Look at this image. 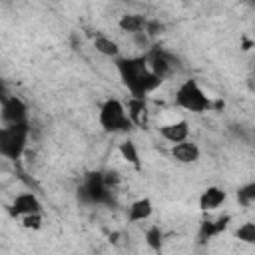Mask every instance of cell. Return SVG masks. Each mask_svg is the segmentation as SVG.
Returning <instances> with one entry per match:
<instances>
[{
  "label": "cell",
  "mask_w": 255,
  "mask_h": 255,
  "mask_svg": "<svg viewBox=\"0 0 255 255\" xmlns=\"http://www.w3.org/2000/svg\"><path fill=\"white\" fill-rule=\"evenodd\" d=\"M147 18L141 14H124L118 20V28L126 34H135V32H143Z\"/></svg>",
  "instance_id": "9a60e30c"
},
{
  "label": "cell",
  "mask_w": 255,
  "mask_h": 255,
  "mask_svg": "<svg viewBox=\"0 0 255 255\" xmlns=\"http://www.w3.org/2000/svg\"><path fill=\"white\" fill-rule=\"evenodd\" d=\"M229 221H231V215H221L217 219H205V221H201L199 231H197V239L201 243H205V241L217 237L219 233H223L227 229Z\"/></svg>",
  "instance_id": "30bf717a"
},
{
  "label": "cell",
  "mask_w": 255,
  "mask_h": 255,
  "mask_svg": "<svg viewBox=\"0 0 255 255\" xmlns=\"http://www.w3.org/2000/svg\"><path fill=\"white\" fill-rule=\"evenodd\" d=\"M227 199V193L217 187V185H209L205 191H201L199 195V209L201 211H215L219 209Z\"/></svg>",
  "instance_id": "4fadbf2b"
},
{
  "label": "cell",
  "mask_w": 255,
  "mask_h": 255,
  "mask_svg": "<svg viewBox=\"0 0 255 255\" xmlns=\"http://www.w3.org/2000/svg\"><path fill=\"white\" fill-rule=\"evenodd\" d=\"M145 243L153 249V251H161L163 247V231L159 225H151L147 231H145Z\"/></svg>",
  "instance_id": "ac0fdd59"
},
{
  "label": "cell",
  "mask_w": 255,
  "mask_h": 255,
  "mask_svg": "<svg viewBox=\"0 0 255 255\" xmlns=\"http://www.w3.org/2000/svg\"><path fill=\"white\" fill-rule=\"evenodd\" d=\"M126 112H128V118L131 120L133 128H145L147 126V122H149V108H147L145 98H133L131 96L128 100Z\"/></svg>",
  "instance_id": "9c48e42d"
},
{
  "label": "cell",
  "mask_w": 255,
  "mask_h": 255,
  "mask_svg": "<svg viewBox=\"0 0 255 255\" xmlns=\"http://www.w3.org/2000/svg\"><path fill=\"white\" fill-rule=\"evenodd\" d=\"M237 201L241 207H249L255 201V181H249L237 189Z\"/></svg>",
  "instance_id": "d6986e66"
},
{
  "label": "cell",
  "mask_w": 255,
  "mask_h": 255,
  "mask_svg": "<svg viewBox=\"0 0 255 255\" xmlns=\"http://www.w3.org/2000/svg\"><path fill=\"white\" fill-rule=\"evenodd\" d=\"M153 213V203L149 197H139L129 205V213H128V221L129 223H139L149 219Z\"/></svg>",
  "instance_id": "5bb4252c"
},
{
  "label": "cell",
  "mask_w": 255,
  "mask_h": 255,
  "mask_svg": "<svg viewBox=\"0 0 255 255\" xmlns=\"http://www.w3.org/2000/svg\"><path fill=\"white\" fill-rule=\"evenodd\" d=\"M10 94H8V90H6V86L2 84V80H0V102L4 100V98H8Z\"/></svg>",
  "instance_id": "603a6c76"
},
{
  "label": "cell",
  "mask_w": 255,
  "mask_h": 255,
  "mask_svg": "<svg viewBox=\"0 0 255 255\" xmlns=\"http://www.w3.org/2000/svg\"><path fill=\"white\" fill-rule=\"evenodd\" d=\"M0 118L4 124H22L28 122V106L18 96H8L2 100Z\"/></svg>",
  "instance_id": "52a82bcc"
},
{
  "label": "cell",
  "mask_w": 255,
  "mask_h": 255,
  "mask_svg": "<svg viewBox=\"0 0 255 255\" xmlns=\"http://www.w3.org/2000/svg\"><path fill=\"white\" fill-rule=\"evenodd\" d=\"M10 213L14 217H22L28 213H42V201L32 193V191H24L18 193L10 205Z\"/></svg>",
  "instance_id": "ba28073f"
},
{
  "label": "cell",
  "mask_w": 255,
  "mask_h": 255,
  "mask_svg": "<svg viewBox=\"0 0 255 255\" xmlns=\"http://www.w3.org/2000/svg\"><path fill=\"white\" fill-rule=\"evenodd\" d=\"M78 197L84 203L100 205V203H112V187L104 179V171H90L84 175L82 185L78 189Z\"/></svg>",
  "instance_id": "5b68a950"
},
{
  "label": "cell",
  "mask_w": 255,
  "mask_h": 255,
  "mask_svg": "<svg viewBox=\"0 0 255 255\" xmlns=\"http://www.w3.org/2000/svg\"><path fill=\"white\" fill-rule=\"evenodd\" d=\"M120 155L129 163V165H133L135 169H141V161H139V151H137V145L131 141V139H126V141H122L120 143Z\"/></svg>",
  "instance_id": "e0dca14e"
},
{
  "label": "cell",
  "mask_w": 255,
  "mask_h": 255,
  "mask_svg": "<svg viewBox=\"0 0 255 255\" xmlns=\"http://www.w3.org/2000/svg\"><path fill=\"white\" fill-rule=\"evenodd\" d=\"M116 70L120 74L122 84L133 98H147L163 82L155 74H151V70L147 68V62H145V56H129V58L118 56Z\"/></svg>",
  "instance_id": "6da1fadb"
},
{
  "label": "cell",
  "mask_w": 255,
  "mask_h": 255,
  "mask_svg": "<svg viewBox=\"0 0 255 255\" xmlns=\"http://www.w3.org/2000/svg\"><path fill=\"white\" fill-rule=\"evenodd\" d=\"M159 135L169 141V143H177L189 137V124L187 120H177V122H169L159 126Z\"/></svg>",
  "instance_id": "8fae6325"
},
{
  "label": "cell",
  "mask_w": 255,
  "mask_h": 255,
  "mask_svg": "<svg viewBox=\"0 0 255 255\" xmlns=\"http://www.w3.org/2000/svg\"><path fill=\"white\" fill-rule=\"evenodd\" d=\"M145 62H147V68L151 70V74H155L159 80H165L167 76H171V72H173V68H175V58L169 54V52H165V50H161V48H151V50H147L145 54Z\"/></svg>",
  "instance_id": "8992f818"
},
{
  "label": "cell",
  "mask_w": 255,
  "mask_h": 255,
  "mask_svg": "<svg viewBox=\"0 0 255 255\" xmlns=\"http://www.w3.org/2000/svg\"><path fill=\"white\" fill-rule=\"evenodd\" d=\"M20 219H22V227L24 229H32V231L42 229V223H44L42 213H28V215H22Z\"/></svg>",
  "instance_id": "44dd1931"
},
{
  "label": "cell",
  "mask_w": 255,
  "mask_h": 255,
  "mask_svg": "<svg viewBox=\"0 0 255 255\" xmlns=\"http://www.w3.org/2000/svg\"><path fill=\"white\" fill-rule=\"evenodd\" d=\"M98 122L104 131L108 133H126L133 128L131 120L128 118L126 106L118 98H108L98 112Z\"/></svg>",
  "instance_id": "3957f363"
},
{
  "label": "cell",
  "mask_w": 255,
  "mask_h": 255,
  "mask_svg": "<svg viewBox=\"0 0 255 255\" xmlns=\"http://www.w3.org/2000/svg\"><path fill=\"white\" fill-rule=\"evenodd\" d=\"M28 137H30L28 122L4 124V128H0V155L6 159H12V161L20 159L26 151Z\"/></svg>",
  "instance_id": "7a4b0ae2"
},
{
  "label": "cell",
  "mask_w": 255,
  "mask_h": 255,
  "mask_svg": "<svg viewBox=\"0 0 255 255\" xmlns=\"http://www.w3.org/2000/svg\"><path fill=\"white\" fill-rule=\"evenodd\" d=\"M94 48H96V52H100L102 56H106V58H118L120 56V46H118V42H114L112 38H108V36H96L94 38Z\"/></svg>",
  "instance_id": "2e32d148"
},
{
  "label": "cell",
  "mask_w": 255,
  "mask_h": 255,
  "mask_svg": "<svg viewBox=\"0 0 255 255\" xmlns=\"http://www.w3.org/2000/svg\"><path fill=\"white\" fill-rule=\"evenodd\" d=\"M211 98L203 92V88L197 84V80H185L179 84L175 92V106L193 114H203L211 110Z\"/></svg>",
  "instance_id": "277c9868"
},
{
  "label": "cell",
  "mask_w": 255,
  "mask_h": 255,
  "mask_svg": "<svg viewBox=\"0 0 255 255\" xmlns=\"http://www.w3.org/2000/svg\"><path fill=\"white\" fill-rule=\"evenodd\" d=\"M161 30H163V26H161L157 20H147V22H145V28H143V32H145L149 38L161 34Z\"/></svg>",
  "instance_id": "7402d4cb"
},
{
  "label": "cell",
  "mask_w": 255,
  "mask_h": 255,
  "mask_svg": "<svg viewBox=\"0 0 255 255\" xmlns=\"http://www.w3.org/2000/svg\"><path fill=\"white\" fill-rule=\"evenodd\" d=\"M235 237H237L239 241H243V243L253 245V243H255V223H253V221H245L243 225H239V227L235 229Z\"/></svg>",
  "instance_id": "ffe728a7"
},
{
  "label": "cell",
  "mask_w": 255,
  "mask_h": 255,
  "mask_svg": "<svg viewBox=\"0 0 255 255\" xmlns=\"http://www.w3.org/2000/svg\"><path fill=\"white\" fill-rule=\"evenodd\" d=\"M199 155H201L199 147L189 139H183V141H177L171 145V157L179 163H195L199 159Z\"/></svg>",
  "instance_id": "7c38bea8"
}]
</instances>
